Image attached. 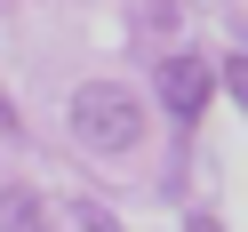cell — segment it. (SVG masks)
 <instances>
[{
	"label": "cell",
	"mask_w": 248,
	"mask_h": 232,
	"mask_svg": "<svg viewBox=\"0 0 248 232\" xmlns=\"http://www.w3.org/2000/svg\"><path fill=\"white\" fill-rule=\"evenodd\" d=\"M136 136H144V104L120 80H88L72 96V144L80 152H128Z\"/></svg>",
	"instance_id": "cell-1"
},
{
	"label": "cell",
	"mask_w": 248,
	"mask_h": 232,
	"mask_svg": "<svg viewBox=\"0 0 248 232\" xmlns=\"http://www.w3.org/2000/svg\"><path fill=\"white\" fill-rule=\"evenodd\" d=\"M208 88H216V64H200V56H160V104L176 120H200Z\"/></svg>",
	"instance_id": "cell-2"
},
{
	"label": "cell",
	"mask_w": 248,
	"mask_h": 232,
	"mask_svg": "<svg viewBox=\"0 0 248 232\" xmlns=\"http://www.w3.org/2000/svg\"><path fill=\"white\" fill-rule=\"evenodd\" d=\"M0 232H48V200L32 184H0Z\"/></svg>",
	"instance_id": "cell-3"
},
{
	"label": "cell",
	"mask_w": 248,
	"mask_h": 232,
	"mask_svg": "<svg viewBox=\"0 0 248 232\" xmlns=\"http://www.w3.org/2000/svg\"><path fill=\"white\" fill-rule=\"evenodd\" d=\"M64 216H72V232H120V224H112V208H96V200H72Z\"/></svg>",
	"instance_id": "cell-4"
},
{
	"label": "cell",
	"mask_w": 248,
	"mask_h": 232,
	"mask_svg": "<svg viewBox=\"0 0 248 232\" xmlns=\"http://www.w3.org/2000/svg\"><path fill=\"white\" fill-rule=\"evenodd\" d=\"M224 80H232V96L248 104V64H224Z\"/></svg>",
	"instance_id": "cell-5"
},
{
	"label": "cell",
	"mask_w": 248,
	"mask_h": 232,
	"mask_svg": "<svg viewBox=\"0 0 248 232\" xmlns=\"http://www.w3.org/2000/svg\"><path fill=\"white\" fill-rule=\"evenodd\" d=\"M0 136H16V104H8V96H0Z\"/></svg>",
	"instance_id": "cell-6"
},
{
	"label": "cell",
	"mask_w": 248,
	"mask_h": 232,
	"mask_svg": "<svg viewBox=\"0 0 248 232\" xmlns=\"http://www.w3.org/2000/svg\"><path fill=\"white\" fill-rule=\"evenodd\" d=\"M184 232H224V224H216V216H192V224H184Z\"/></svg>",
	"instance_id": "cell-7"
}]
</instances>
